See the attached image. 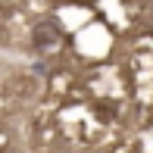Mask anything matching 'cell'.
I'll list each match as a JSON object with an SVG mask.
<instances>
[{
	"mask_svg": "<svg viewBox=\"0 0 153 153\" xmlns=\"http://www.w3.org/2000/svg\"><path fill=\"white\" fill-rule=\"evenodd\" d=\"M31 44H34V50H50V47L62 44V28H59V22H53V19L41 22L38 28L31 31Z\"/></svg>",
	"mask_w": 153,
	"mask_h": 153,
	"instance_id": "6da1fadb",
	"label": "cell"
}]
</instances>
